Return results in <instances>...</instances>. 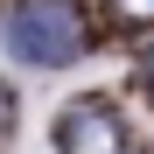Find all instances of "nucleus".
I'll use <instances>...</instances> for the list:
<instances>
[{
    "mask_svg": "<svg viewBox=\"0 0 154 154\" xmlns=\"http://www.w3.org/2000/svg\"><path fill=\"white\" fill-rule=\"evenodd\" d=\"M7 49L35 70H63L84 56V14L70 0H21L7 14Z\"/></svg>",
    "mask_w": 154,
    "mask_h": 154,
    "instance_id": "obj_1",
    "label": "nucleus"
},
{
    "mask_svg": "<svg viewBox=\"0 0 154 154\" xmlns=\"http://www.w3.org/2000/svg\"><path fill=\"white\" fill-rule=\"evenodd\" d=\"M56 154H126V119L112 98H70L56 112Z\"/></svg>",
    "mask_w": 154,
    "mask_h": 154,
    "instance_id": "obj_2",
    "label": "nucleus"
},
{
    "mask_svg": "<svg viewBox=\"0 0 154 154\" xmlns=\"http://www.w3.org/2000/svg\"><path fill=\"white\" fill-rule=\"evenodd\" d=\"M7 126H14V91L0 84V133H7Z\"/></svg>",
    "mask_w": 154,
    "mask_h": 154,
    "instance_id": "obj_3",
    "label": "nucleus"
},
{
    "mask_svg": "<svg viewBox=\"0 0 154 154\" xmlns=\"http://www.w3.org/2000/svg\"><path fill=\"white\" fill-rule=\"evenodd\" d=\"M119 7L133 14V21H154V0H119Z\"/></svg>",
    "mask_w": 154,
    "mask_h": 154,
    "instance_id": "obj_4",
    "label": "nucleus"
},
{
    "mask_svg": "<svg viewBox=\"0 0 154 154\" xmlns=\"http://www.w3.org/2000/svg\"><path fill=\"white\" fill-rule=\"evenodd\" d=\"M147 84H154V56H147Z\"/></svg>",
    "mask_w": 154,
    "mask_h": 154,
    "instance_id": "obj_5",
    "label": "nucleus"
}]
</instances>
